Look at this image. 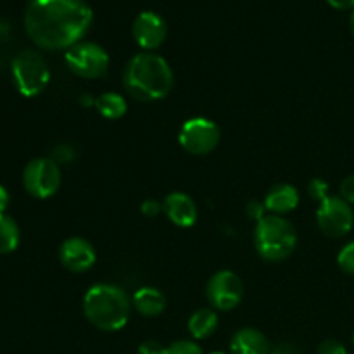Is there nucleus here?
Listing matches in <instances>:
<instances>
[{"label":"nucleus","mask_w":354,"mask_h":354,"mask_svg":"<svg viewBox=\"0 0 354 354\" xmlns=\"http://www.w3.org/2000/svg\"><path fill=\"white\" fill-rule=\"evenodd\" d=\"M93 21L86 0H30L24 30L44 50H68L83 40Z\"/></svg>","instance_id":"f257e3e1"},{"label":"nucleus","mask_w":354,"mask_h":354,"mask_svg":"<svg viewBox=\"0 0 354 354\" xmlns=\"http://www.w3.org/2000/svg\"><path fill=\"white\" fill-rule=\"evenodd\" d=\"M175 75L161 55L154 52L135 54L123 71V86L131 99L138 102H156L169 95Z\"/></svg>","instance_id":"f03ea898"},{"label":"nucleus","mask_w":354,"mask_h":354,"mask_svg":"<svg viewBox=\"0 0 354 354\" xmlns=\"http://www.w3.org/2000/svg\"><path fill=\"white\" fill-rule=\"evenodd\" d=\"M131 299L114 283H95L83 297V313L86 320L102 332H118L128 324Z\"/></svg>","instance_id":"7ed1b4c3"},{"label":"nucleus","mask_w":354,"mask_h":354,"mask_svg":"<svg viewBox=\"0 0 354 354\" xmlns=\"http://www.w3.org/2000/svg\"><path fill=\"white\" fill-rule=\"evenodd\" d=\"M297 245V232L283 216L268 214L256 223L254 248L265 261L279 263L289 258Z\"/></svg>","instance_id":"20e7f679"},{"label":"nucleus","mask_w":354,"mask_h":354,"mask_svg":"<svg viewBox=\"0 0 354 354\" xmlns=\"http://www.w3.org/2000/svg\"><path fill=\"white\" fill-rule=\"evenodd\" d=\"M12 82L23 97H37L50 82V69L37 50H21L10 64Z\"/></svg>","instance_id":"39448f33"},{"label":"nucleus","mask_w":354,"mask_h":354,"mask_svg":"<svg viewBox=\"0 0 354 354\" xmlns=\"http://www.w3.org/2000/svg\"><path fill=\"white\" fill-rule=\"evenodd\" d=\"M66 66L73 75L85 80L104 78L109 69V54L95 41H78L64 54Z\"/></svg>","instance_id":"423d86ee"},{"label":"nucleus","mask_w":354,"mask_h":354,"mask_svg":"<svg viewBox=\"0 0 354 354\" xmlns=\"http://www.w3.org/2000/svg\"><path fill=\"white\" fill-rule=\"evenodd\" d=\"M61 168L52 158L31 159L23 171V185L35 199H48L61 187Z\"/></svg>","instance_id":"0eeeda50"},{"label":"nucleus","mask_w":354,"mask_h":354,"mask_svg":"<svg viewBox=\"0 0 354 354\" xmlns=\"http://www.w3.org/2000/svg\"><path fill=\"white\" fill-rule=\"evenodd\" d=\"M220 127L207 118H190L178 131V142L182 149L194 156L211 154L220 145Z\"/></svg>","instance_id":"6e6552de"},{"label":"nucleus","mask_w":354,"mask_h":354,"mask_svg":"<svg viewBox=\"0 0 354 354\" xmlns=\"http://www.w3.org/2000/svg\"><path fill=\"white\" fill-rule=\"evenodd\" d=\"M317 223L327 237H346L354 227V211L351 204L346 203L341 196H328L318 206Z\"/></svg>","instance_id":"1a4fd4ad"},{"label":"nucleus","mask_w":354,"mask_h":354,"mask_svg":"<svg viewBox=\"0 0 354 354\" xmlns=\"http://www.w3.org/2000/svg\"><path fill=\"white\" fill-rule=\"evenodd\" d=\"M206 297L213 310L232 311L244 299V283L237 273L220 270L207 282Z\"/></svg>","instance_id":"9d476101"},{"label":"nucleus","mask_w":354,"mask_h":354,"mask_svg":"<svg viewBox=\"0 0 354 354\" xmlns=\"http://www.w3.org/2000/svg\"><path fill=\"white\" fill-rule=\"evenodd\" d=\"M135 41L144 52H152L161 47L168 35V24L165 17L159 16L154 10H142L133 21L131 26Z\"/></svg>","instance_id":"9b49d317"},{"label":"nucleus","mask_w":354,"mask_h":354,"mask_svg":"<svg viewBox=\"0 0 354 354\" xmlns=\"http://www.w3.org/2000/svg\"><path fill=\"white\" fill-rule=\"evenodd\" d=\"M59 259L68 272L85 273L95 265L97 252L86 239L69 237L59 248Z\"/></svg>","instance_id":"f8f14e48"},{"label":"nucleus","mask_w":354,"mask_h":354,"mask_svg":"<svg viewBox=\"0 0 354 354\" xmlns=\"http://www.w3.org/2000/svg\"><path fill=\"white\" fill-rule=\"evenodd\" d=\"M162 211L168 220L180 228L194 227L199 216L196 203L185 192H169L162 201Z\"/></svg>","instance_id":"ddd939ff"},{"label":"nucleus","mask_w":354,"mask_h":354,"mask_svg":"<svg viewBox=\"0 0 354 354\" xmlns=\"http://www.w3.org/2000/svg\"><path fill=\"white\" fill-rule=\"evenodd\" d=\"M265 207L270 214H277V216H283V214L290 213L299 204V192L294 185L289 183H277L272 189L266 192L265 196Z\"/></svg>","instance_id":"4468645a"},{"label":"nucleus","mask_w":354,"mask_h":354,"mask_svg":"<svg viewBox=\"0 0 354 354\" xmlns=\"http://www.w3.org/2000/svg\"><path fill=\"white\" fill-rule=\"evenodd\" d=\"M230 351L232 354H270L272 348L261 330L245 327L234 334L230 341Z\"/></svg>","instance_id":"2eb2a0df"},{"label":"nucleus","mask_w":354,"mask_h":354,"mask_svg":"<svg viewBox=\"0 0 354 354\" xmlns=\"http://www.w3.org/2000/svg\"><path fill=\"white\" fill-rule=\"evenodd\" d=\"M131 304L145 318H156L165 313L166 296L156 287H142L131 297Z\"/></svg>","instance_id":"dca6fc26"},{"label":"nucleus","mask_w":354,"mask_h":354,"mask_svg":"<svg viewBox=\"0 0 354 354\" xmlns=\"http://www.w3.org/2000/svg\"><path fill=\"white\" fill-rule=\"evenodd\" d=\"M218 325H220V318H218L216 310H213V308H201L196 313H192L187 327H189L190 335L194 339L203 341V339L211 337L216 332Z\"/></svg>","instance_id":"f3484780"},{"label":"nucleus","mask_w":354,"mask_h":354,"mask_svg":"<svg viewBox=\"0 0 354 354\" xmlns=\"http://www.w3.org/2000/svg\"><path fill=\"white\" fill-rule=\"evenodd\" d=\"M97 113L109 121H116L127 114V99L118 92H106L93 100Z\"/></svg>","instance_id":"a211bd4d"},{"label":"nucleus","mask_w":354,"mask_h":354,"mask_svg":"<svg viewBox=\"0 0 354 354\" xmlns=\"http://www.w3.org/2000/svg\"><path fill=\"white\" fill-rule=\"evenodd\" d=\"M21 242L19 225L9 214H0V254H10Z\"/></svg>","instance_id":"6ab92c4d"},{"label":"nucleus","mask_w":354,"mask_h":354,"mask_svg":"<svg viewBox=\"0 0 354 354\" xmlns=\"http://www.w3.org/2000/svg\"><path fill=\"white\" fill-rule=\"evenodd\" d=\"M337 265L346 275L354 277V241L348 242L337 254Z\"/></svg>","instance_id":"aec40b11"},{"label":"nucleus","mask_w":354,"mask_h":354,"mask_svg":"<svg viewBox=\"0 0 354 354\" xmlns=\"http://www.w3.org/2000/svg\"><path fill=\"white\" fill-rule=\"evenodd\" d=\"M165 354H204L203 348L194 341H176L165 348Z\"/></svg>","instance_id":"412c9836"},{"label":"nucleus","mask_w":354,"mask_h":354,"mask_svg":"<svg viewBox=\"0 0 354 354\" xmlns=\"http://www.w3.org/2000/svg\"><path fill=\"white\" fill-rule=\"evenodd\" d=\"M308 196H310V199L322 203L328 197V183L322 178H313L308 185Z\"/></svg>","instance_id":"4be33fe9"},{"label":"nucleus","mask_w":354,"mask_h":354,"mask_svg":"<svg viewBox=\"0 0 354 354\" xmlns=\"http://www.w3.org/2000/svg\"><path fill=\"white\" fill-rule=\"evenodd\" d=\"M75 149L71 147L69 144H61L57 145V147L52 151V159H54L57 165H61V162H71L73 159H75Z\"/></svg>","instance_id":"5701e85b"},{"label":"nucleus","mask_w":354,"mask_h":354,"mask_svg":"<svg viewBox=\"0 0 354 354\" xmlns=\"http://www.w3.org/2000/svg\"><path fill=\"white\" fill-rule=\"evenodd\" d=\"M318 354H349L346 346L335 339H327L318 346Z\"/></svg>","instance_id":"b1692460"},{"label":"nucleus","mask_w":354,"mask_h":354,"mask_svg":"<svg viewBox=\"0 0 354 354\" xmlns=\"http://www.w3.org/2000/svg\"><path fill=\"white\" fill-rule=\"evenodd\" d=\"M140 211L145 218H151L152 220V218H156L162 211V204L156 199H145L142 203Z\"/></svg>","instance_id":"393cba45"},{"label":"nucleus","mask_w":354,"mask_h":354,"mask_svg":"<svg viewBox=\"0 0 354 354\" xmlns=\"http://www.w3.org/2000/svg\"><path fill=\"white\" fill-rule=\"evenodd\" d=\"M265 203H261V201H251V203L245 206V213H248V216L251 218V220H254L256 223H258L261 218H265Z\"/></svg>","instance_id":"a878e982"},{"label":"nucleus","mask_w":354,"mask_h":354,"mask_svg":"<svg viewBox=\"0 0 354 354\" xmlns=\"http://www.w3.org/2000/svg\"><path fill=\"white\" fill-rule=\"evenodd\" d=\"M341 197L354 206V175L346 176L341 183Z\"/></svg>","instance_id":"bb28decb"},{"label":"nucleus","mask_w":354,"mask_h":354,"mask_svg":"<svg viewBox=\"0 0 354 354\" xmlns=\"http://www.w3.org/2000/svg\"><path fill=\"white\" fill-rule=\"evenodd\" d=\"M138 354H165V346L159 341L149 339V341H144L138 346Z\"/></svg>","instance_id":"cd10ccee"},{"label":"nucleus","mask_w":354,"mask_h":354,"mask_svg":"<svg viewBox=\"0 0 354 354\" xmlns=\"http://www.w3.org/2000/svg\"><path fill=\"white\" fill-rule=\"evenodd\" d=\"M270 354H301V353L299 349H297L294 344H290V342H282V344L275 346Z\"/></svg>","instance_id":"c85d7f7f"},{"label":"nucleus","mask_w":354,"mask_h":354,"mask_svg":"<svg viewBox=\"0 0 354 354\" xmlns=\"http://www.w3.org/2000/svg\"><path fill=\"white\" fill-rule=\"evenodd\" d=\"M10 204V194L9 190L6 189L3 185H0V214H3L7 211Z\"/></svg>","instance_id":"c756f323"},{"label":"nucleus","mask_w":354,"mask_h":354,"mask_svg":"<svg viewBox=\"0 0 354 354\" xmlns=\"http://www.w3.org/2000/svg\"><path fill=\"white\" fill-rule=\"evenodd\" d=\"M334 9H341V10H348V9H354V0H327Z\"/></svg>","instance_id":"7c9ffc66"},{"label":"nucleus","mask_w":354,"mask_h":354,"mask_svg":"<svg viewBox=\"0 0 354 354\" xmlns=\"http://www.w3.org/2000/svg\"><path fill=\"white\" fill-rule=\"evenodd\" d=\"M349 26H351V31L354 35V9L351 10V17H349Z\"/></svg>","instance_id":"2f4dec72"},{"label":"nucleus","mask_w":354,"mask_h":354,"mask_svg":"<svg viewBox=\"0 0 354 354\" xmlns=\"http://www.w3.org/2000/svg\"><path fill=\"white\" fill-rule=\"evenodd\" d=\"M211 354H227V353H221V351H214V353H211Z\"/></svg>","instance_id":"473e14b6"},{"label":"nucleus","mask_w":354,"mask_h":354,"mask_svg":"<svg viewBox=\"0 0 354 354\" xmlns=\"http://www.w3.org/2000/svg\"><path fill=\"white\" fill-rule=\"evenodd\" d=\"M353 344H354V334H353Z\"/></svg>","instance_id":"72a5a7b5"}]
</instances>
